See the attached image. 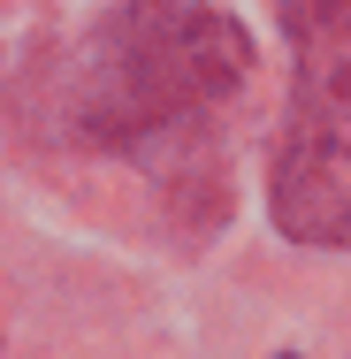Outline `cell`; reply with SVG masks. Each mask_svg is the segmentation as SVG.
<instances>
[{"mask_svg": "<svg viewBox=\"0 0 351 359\" xmlns=\"http://www.w3.org/2000/svg\"><path fill=\"white\" fill-rule=\"evenodd\" d=\"M298 92L275 153V222L298 245H351V0H282Z\"/></svg>", "mask_w": 351, "mask_h": 359, "instance_id": "obj_1", "label": "cell"}]
</instances>
